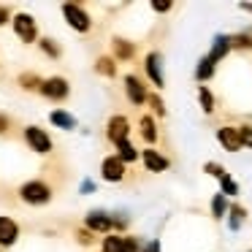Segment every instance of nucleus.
I'll list each match as a JSON object with an SVG mask.
<instances>
[{"label":"nucleus","mask_w":252,"mask_h":252,"mask_svg":"<svg viewBox=\"0 0 252 252\" xmlns=\"http://www.w3.org/2000/svg\"><path fill=\"white\" fill-rule=\"evenodd\" d=\"M19 198H22L25 203H30V206H46V203L52 201V190H49L46 182L33 179V182L19 187Z\"/></svg>","instance_id":"1"},{"label":"nucleus","mask_w":252,"mask_h":252,"mask_svg":"<svg viewBox=\"0 0 252 252\" xmlns=\"http://www.w3.org/2000/svg\"><path fill=\"white\" fill-rule=\"evenodd\" d=\"M11 25H14V33H17V38L22 44H35L38 41V25H35V19L30 14H25V11L14 14Z\"/></svg>","instance_id":"2"},{"label":"nucleus","mask_w":252,"mask_h":252,"mask_svg":"<svg viewBox=\"0 0 252 252\" xmlns=\"http://www.w3.org/2000/svg\"><path fill=\"white\" fill-rule=\"evenodd\" d=\"M63 17L68 19V25H71L76 33H90V28H93L90 14L84 11L82 6H76V3H63Z\"/></svg>","instance_id":"3"},{"label":"nucleus","mask_w":252,"mask_h":252,"mask_svg":"<svg viewBox=\"0 0 252 252\" xmlns=\"http://www.w3.org/2000/svg\"><path fill=\"white\" fill-rule=\"evenodd\" d=\"M25 141H28V147L33 149V152H38V155H49L52 152L49 133L41 130L38 125H28V127H25Z\"/></svg>","instance_id":"4"},{"label":"nucleus","mask_w":252,"mask_h":252,"mask_svg":"<svg viewBox=\"0 0 252 252\" xmlns=\"http://www.w3.org/2000/svg\"><path fill=\"white\" fill-rule=\"evenodd\" d=\"M41 95L60 103V100H65L68 95H71V84H68V79H63V76L44 79V84H41Z\"/></svg>","instance_id":"5"},{"label":"nucleus","mask_w":252,"mask_h":252,"mask_svg":"<svg viewBox=\"0 0 252 252\" xmlns=\"http://www.w3.org/2000/svg\"><path fill=\"white\" fill-rule=\"evenodd\" d=\"M84 225H87V230H93V233H100V236H109L111 230H114L111 214H109V212H100V209H93V212L84 217Z\"/></svg>","instance_id":"6"},{"label":"nucleus","mask_w":252,"mask_h":252,"mask_svg":"<svg viewBox=\"0 0 252 252\" xmlns=\"http://www.w3.org/2000/svg\"><path fill=\"white\" fill-rule=\"evenodd\" d=\"M144 71H147L149 82L155 84V87H165V76H163V55L160 52H149L147 57H144Z\"/></svg>","instance_id":"7"},{"label":"nucleus","mask_w":252,"mask_h":252,"mask_svg":"<svg viewBox=\"0 0 252 252\" xmlns=\"http://www.w3.org/2000/svg\"><path fill=\"white\" fill-rule=\"evenodd\" d=\"M106 136H109L111 144H120V141H127L130 136V120L125 114H114L106 125Z\"/></svg>","instance_id":"8"},{"label":"nucleus","mask_w":252,"mask_h":252,"mask_svg":"<svg viewBox=\"0 0 252 252\" xmlns=\"http://www.w3.org/2000/svg\"><path fill=\"white\" fill-rule=\"evenodd\" d=\"M125 95L127 100H130L133 106H144L147 103V87H144V82L138 76H133V73H127L125 76Z\"/></svg>","instance_id":"9"},{"label":"nucleus","mask_w":252,"mask_h":252,"mask_svg":"<svg viewBox=\"0 0 252 252\" xmlns=\"http://www.w3.org/2000/svg\"><path fill=\"white\" fill-rule=\"evenodd\" d=\"M100 176H103V182H122L125 179V163H122L117 155L103 158V163H100Z\"/></svg>","instance_id":"10"},{"label":"nucleus","mask_w":252,"mask_h":252,"mask_svg":"<svg viewBox=\"0 0 252 252\" xmlns=\"http://www.w3.org/2000/svg\"><path fill=\"white\" fill-rule=\"evenodd\" d=\"M141 160H144V165H147V171L149 174H163L165 168H168V158H165L163 152H158L155 147H147L141 152Z\"/></svg>","instance_id":"11"},{"label":"nucleus","mask_w":252,"mask_h":252,"mask_svg":"<svg viewBox=\"0 0 252 252\" xmlns=\"http://www.w3.org/2000/svg\"><path fill=\"white\" fill-rule=\"evenodd\" d=\"M217 141L222 144L225 152H239V149H241L239 127H233V125H220V127H217Z\"/></svg>","instance_id":"12"},{"label":"nucleus","mask_w":252,"mask_h":252,"mask_svg":"<svg viewBox=\"0 0 252 252\" xmlns=\"http://www.w3.org/2000/svg\"><path fill=\"white\" fill-rule=\"evenodd\" d=\"M230 55V35H214V41H212V49H209V60L214 63V65H217L220 60H225V57Z\"/></svg>","instance_id":"13"},{"label":"nucleus","mask_w":252,"mask_h":252,"mask_svg":"<svg viewBox=\"0 0 252 252\" xmlns=\"http://www.w3.org/2000/svg\"><path fill=\"white\" fill-rule=\"evenodd\" d=\"M19 239V225L11 217H0V247H11Z\"/></svg>","instance_id":"14"},{"label":"nucleus","mask_w":252,"mask_h":252,"mask_svg":"<svg viewBox=\"0 0 252 252\" xmlns=\"http://www.w3.org/2000/svg\"><path fill=\"white\" fill-rule=\"evenodd\" d=\"M100 252H127V236L109 233L100 239Z\"/></svg>","instance_id":"15"},{"label":"nucleus","mask_w":252,"mask_h":252,"mask_svg":"<svg viewBox=\"0 0 252 252\" xmlns=\"http://www.w3.org/2000/svg\"><path fill=\"white\" fill-rule=\"evenodd\" d=\"M111 49H114V60H133L136 57V44H130V41L125 38H114L111 41Z\"/></svg>","instance_id":"16"},{"label":"nucleus","mask_w":252,"mask_h":252,"mask_svg":"<svg viewBox=\"0 0 252 252\" xmlns=\"http://www.w3.org/2000/svg\"><path fill=\"white\" fill-rule=\"evenodd\" d=\"M49 122H52L55 127H63V130H76V125H79L76 117L68 114V111H63V109H55V111H52V114H49Z\"/></svg>","instance_id":"17"},{"label":"nucleus","mask_w":252,"mask_h":252,"mask_svg":"<svg viewBox=\"0 0 252 252\" xmlns=\"http://www.w3.org/2000/svg\"><path fill=\"white\" fill-rule=\"evenodd\" d=\"M247 222V209L241 206V203H230V209H228V228L233 230H241V225Z\"/></svg>","instance_id":"18"},{"label":"nucleus","mask_w":252,"mask_h":252,"mask_svg":"<svg viewBox=\"0 0 252 252\" xmlns=\"http://www.w3.org/2000/svg\"><path fill=\"white\" fill-rule=\"evenodd\" d=\"M138 127H141V138L149 144V147H152V144L158 141V125H155V120L149 114H144L141 122H138Z\"/></svg>","instance_id":"19"},{"label":"nucleus","mask_w":252,"mask_h":252,"mask_svg":"<svg viewBox=\"0 0 252 252\" xmlns=\"http://www.w3.org/2000/svg\"><path fill=\"white\" fill-rule=\"evenodd\" d=\"M214 71H217V65H214L209 57H201V60H198V65H195V79H198V84H206L209 79L214 76Z\"/></svg>","instance_id":"20"},{"label":"nucleus","mask_w":252,"mask_h":252,"mask_svg":"<svg viewBox=\"0 0 252 252\" xmlns=\"http://www.w3.org/2000/svg\"><path fill=\"white\" fill-rule=\"evenodd\" d=\"M114 147H117V158H120L122 163H136V160L141 158V152H136V147L130 144V138H127V141L114 144Z\"/></svg>","instance_id":"21"},{"label":"nucleus","mask_w":252,"mask_h":252,"mask_svg":"<svg viewBox=\"0 0 252 252\" xmlns=\"http://www.w3.org/2000/svg\"><path fill=\"white\" fill-rule=\"evenodd\" d=\"M228 209H230L228 198H225L222 192H217V195L212 198V217L220 222V220H225V217H228Z\"/></svg>","instance_id":"22"},{"label":"nucleus","mask_w":252,"mask_h":252,"mask_svg":"<svg viewBox=\"0 0 252 252\" xmlns=\"http://www.w3.org/2000/svg\"><path fill=\"white\" fill-rule=\"evenodd\" d=\"M95 71L100 73V76H117V60L114 57H106V55H100L98 60H95Z\"/></svg>","instance_id":"23"},{"label":"nucleus","mask_w":252,"mask_h":252,"mask_svg":"<svg viewBox=\"0 0 252 252\" xmlns=\"http://www.w3.org/2000/svg\"><path fill=\"white\" fill-rule=\"evenodd\" d=\"M198 103H201V109H203V114H214V95H212V90L209 87H198Z\"/></svg>","instance_id":"24"},{"label":"nucleus","mask_w":252,"mask_h":252,"mask_svg":"<svg viewBox=\"0 0 252 252\" xmlns=\"http://www.w3.org/2000/svg\"><path fill=\"white\" fill-rule=\"evenodd\" d=\"M239 190H241L239 182H236L230 174L225 176V179H220V192H222L225 198H236V195H239Z\"/></svg>","instance_id":"25"},{"label":"nucleus","mask_w":252,"mask_h":252,"mask_svg":"<svg viewBox=\"0 0 252 252\" xmlns=\"http://www.w3.org/2000/svg\"><path fill=\"white\" fill-rule=\"evenodd\" d=\"M19 84H22L28 93H41V84H44V79L35 76V73H22V76H19Z\"/></svg>","instance_id":"26"},{"label":"nucleus","mask_w":252,"mask_h":252,"mask_svg":"<svg viewBox=\"0 0 252 252\" xmlns=\"http://www.w3.org/2000/svg\"><path fill=\"white\" fill-rule=\"evenodd\" d=\"M230 49L250 52V49H252V38H250V33H236V35H230Z\"/></svg>","instance_id":"27"},{"label":"nucleus","mask_w":252,"mask_h":252,"mask_svg":"<svg viewBox=\"0 0 252 252\" xmlns=\"http://www.w3.org/2000/svg\"><path fill=\"white\" fill-rule=\"evenodd\" d=\"M41 52H44V55L46 57H52V60H57V57H60L63 55V49H60V46H57V41L55 38H41Z\"/></svg>","instance_id":"28"},{"label":"nucleus","mask_w":252,"mask_h":252,"mask_svg":"<svg viewBox=\"0 0 252 252\" xmlns=\"http://www.w3.org/2000/svg\"><path fill=\"white\" fill-rule=\"evenodd\" d=\"M147 103H149V109H152L155 117H165V103H163V98H160L158 93H149L147 95Z\"/></svg>","instance_id":"29"},{"label":"nucleus","mask_w":252,"mask_h":252,"mask_svg":"<svg viewBox=\"0 0 252 252\" xmlns=\"http://www.w3.org/2000/svg\"><path fill=\"white\" fill-rule=\"evenodd\" d=\"M203 171H206L209 176H214V179H217V182L228 176V171H225V168H222V165H220V163H212V160H209V163L203 165Z\"/></svg>","instance_id":"30"},{"label":"nucleus","mask_w":252,"mask_h":252,"mask_svg":"<svg viewBox=\"0 0 252 252\" xmlns=\"http://www.w3.org/2000/svg\"><path fill=\"white\" fill-rule=\"evenodd\" d=\"M76 241H79V244H84V247H90L95 241V233H93V230H87V228H79L76 230Z\"/></svg>","instance_id":"31"},{"label":"nucleus","mask_w":252,"mask_h":252,"mask_svg":"<svg viewBox=\"0 0 252 252\" xmlns=\"http://www.w3.org/2000/svg\"><path fill=\"white\" fill-rule=\"evenodd\" d=\"M239 138H241V147L252 149V125H241L239 127Z\"/></svg>","instance_id":"32"},{"label":"nucleus","mask_w":252,"mask_h":252,"mask_svg":"<svg viewBox=\"0 0 252 252\" xmlns=\"http://www.w3.org/2000/svg\"><path fill=\"white\" fill-rule=\"evenodd\" d=\"M171 8H174L171 0H155L152 3V11H158V14H165V11H171Z\"/></svg>","instance_id":"33"},{"label":"nucleus","mask_w":252,"mask_h":252,"mask_svg":"<svg viewBox=\"0 0 252 252\" xmlns=\"http://www.w3.org/2000/svg\"><path fill=\"white\" fill-rule=\"evenodd\" d=\"M141 252H160V241H158V239H152L149 244H144V247H141Z\"/></svg>","instance_id":"34"},{"label":"nucleus","mask_w":252,"mask_h":252,"mask_svg":"<svg viewBox=\"0 0 252 252\" xmlns=\"http://www.w3.org/2000/svg\"><path fill=\"white\" fill-rule=\"evenodd\" d=\"M79 190H82V192H95V182H93V179H84Z\"/></svg>","instance_id":"35"},{"label":"nucleus","mask_w":252,"mask_h":252,"mask_svg":"<svg viewBox=\"0 0 252 252\" xmlns=\"http://www.w3.org/2000/svg\"><path fill=\"white\" fill-rule=\"evenodd\" d=\"M8 17H11V11H8L6 6H0V25H6V22H8Z\"/></svg>","instance_id":"36"},{"label":"nucleus","mask_w":252,"mask_h":252,"mask_svg":"<svg viewBox=\"0 0 252 252\" xmlns=\"http://www.w3.org/2000/svg\"><path fill=\"white\" fill-rule=\"evenodd\" d=\"M239 8H241V11H250L252 14V3H239Z\"/></svg>","instance_id":"37"},{"label":"nucleus","mask_w":252,"mask_h":252,"mask_svg":"<svg viewBox=\"0 0 252 252\" xmlns=\"http://www.w3.org/2000/svg\"><path fill=\"white\" fill-rule=\"evenodd\" d=\"M6 125H8V122H6V117H0V133L6 130Z\"/></svg>","instance_id":"38"},{"label":"nucleus","mask_w":252,"mask_h":252,"mask_svg":"<svg viewBox=\"0 0 252 252\" xmlns=\"http://www.w3.org/2000/svg\"><path fill=\"white\" fill-rule=\"evenodd\" d=\"M250 38H252V30H250Z\"/></svg>","instance_id":"39"},{"label":"nucleus","mask_w":252,"mask_h":252,"mask_svg":"<svg viewBox=\"0 0 252 252\" xmlns=\"http://www.w3.org/2000/svg\"><path fill=\"white\" fill-rule=\"evenodd\" d=\"M250 252H252V250H250Z\"/></svg>","instance_id":"40"}]
</instances>
